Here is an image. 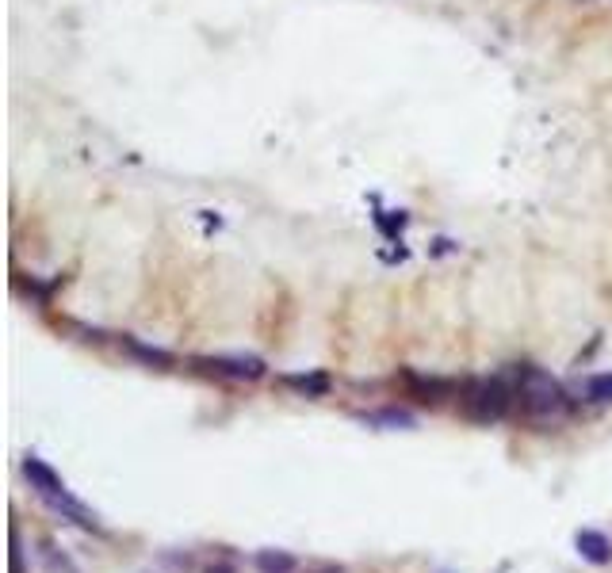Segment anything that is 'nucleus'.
Listing matches in <instances>:
<instances>
[{
  "label": "nucleus",
  "mask_w": 612,
  "mask_h": 573,
  "mask_svg": "<svg viewBox=\"0 0 612 573\" xmlns=\"http://www.w3.org/2000/svg\"><path fill=\"white\" fill-rule=\"evenodd\" d=\"M517 398L528 421L540 428H555L570 417V394L563 390V382L532 363L517 367Z\"/></svg>",
  "instance_id": "nucleus-1"
},
{
  "label": "nucleus",
  "mask_w": 612,
  "mask_h": 573,
  "mask_svg": "<svg viewBox=\"0 0 612 573\" xmlns=\"http://www.w3.org/2000/svg\"><path fill=\"white\" fill-rule=\"evenodd\" d=\"M517 390H509L505 379H471L459 390V409L471 425H498L505 421Z\"/></svg>",
  "instance_id": "nucleus-2"
},
{
  "label": "nucleus",
  "mask_w": 612,
  "mask_h": 573,
  "mask_svg": "<svg viewBox=\"0 0 612 573\" xmlns=\"http://www.w3.org/2000/svg\"><path fill=\"white\" fill-rule=\"evenodd\" d=\"M196 371H207V375H219V379H238V382H253L264 375V360L257 356H199L192 360Z\"/></svg>",
  "instance_id": "nucleus-3"
},
{
  "label": "nucleus",
  "mask_w": 612,
  "mask_h": 573,
  "mask_svg": "<svg viewBox=\"0 0 612 573\" xmlns=\"http://www.w3.org/2000/svg\"><path fill=\"white\" fill-rule=\"evenodd\" d=\"M23 478L31 482V489H35V493H39L43 501L69 493L66 482H62V474H58L54 467H46L39 455H27V459H23Z\"/></svg>",
  "instance_id": "nucleus-4"
},
{
  "label": "nucleus",
  "mask_w": 612,
  "mask_h": 573,
  "mask_svg": "<svg viewBox=\"0 0 612 573\" xmlns=\"http://www.w3.org/2000/svg\"><path fill=\"white\" fill-rule=\"evenodd\" d=\"M574 547H578V554H582L590 566H609L612 562V543H609L605 531L582 528L578 535H574Z\"/></svg>",
  "instance_id": "nucleus-5"
},
{
  "label": "nucleus",
  "mask_w": 612,
  "mask_h": 573,
  "mask_svg": "<svg viewBox=\"0 0 612 573\" xmlns=\"http://www.w3.org/2000/svg\"><path fill=\"white\" fill-rule=\"evenodd\" d=\"M360 421L372 428H414V413H406V409H375V413H360Z\"/></svg>",
  "instance_id": "nucleus-6"
},
{
  "label": "nucleus",
  "mask_w": 612,
  "mask_h": 573,
  "mask_svg": "<svg viewBox=\"0 0 612 573\" xmlns=\"http://www.w3.org/2000/svg\"><path fill=\"white\" fill-rule=\"evenodd\" d=\"M257 573H299V558L287 551H257Z\"/></svg>",
  "instance_id": "nucleus-7"
},
{
  "label": "nucleus",
  "mask_w": 612,
  "mask_h": 573,
  "mask_svg": "<svg viewBox=\"0 0 612 573\" xmlns=\"http://www.w3.org/2000/svg\"><path fill=\"white\" fill-rule=\"evenodd\" d=\"M406 382L414 386V394L421 398V402H440L444 394H452V390H456L452 382H444V379H421V375H406Z\"/></svg>",
  "instance_id": "nucleus-8"
},
{
  "label": "nucleus",
  "mask_w": 612,
  "mask_h": 573,
  "mask_svg": "<svg viewBox=\"0 0 612 573\" xmlns=\"http://www.w3.org/2000/svg\"><path fill=\"white\" fill-rule=\"evenodd\" d=\"M586 398L597 405L612 402V371H601V375H590V379H586Z\"/></svg>",
  "instance_id": "nucleus-9"
},
{
  "label": "nucleus",
  "mask_w": 612,
  "mask_h": 573,
  "mask_svg": "<svg viewBox=\"0 0 612 573\" xmlns=\"http://www.w3.org/2000/svg\"><path fill=\"white\" fill-rule=\"evenodd\" d=\"M287 386H295V390H303V394H310V398H322L329 390V379L326 375H287Z\"/></svg>",
  "instance_id": "nucleus-10"
},
{
  "label": "nucleus",
  "mask_w": 612,
  "mask_h": 573,
  "mask_svg": "<svg viewBox=\"0 0 612 573\" xmlns=\"http://www.w3.org/2000/svg\"><path fill=\"white\" fill-rule=\"evenodd\" d=\"M123 344H127V348H131L134 356H138V360H146V363H161V367H169V363H173V356H169V352H161V348H150V344H138V340H123Z\"/></svg>",
  "instance_id": "nucleus-11"
},
{
  "label": "nucleus",
  "mask_w": 612,
  "mask_h": 573,
  "mask_svg": "<svg viewBox=\"0 0 612 573\" xmlns=\"http://www.w3.org/2000/svg\"><path fill=\"white\" fill-rule=\"evenodd\" d=\"M299 573H349V570L337 566V562H306V566H299Z\"/></svg>",
  "instance_id": "nucleus-12"
},
{
  "label": "nucleus",
  "mask_w": 612,
  "mask_h": 573,
  "mask_svg": "<svg viewBox=\"0 0 612 573\" xmlns=\"http://www.w3.org/2000/svg\"><path fill=\"white\" fill-rule=\"evenodd\" d=\"M203 573H238V570H234V562H211Z\"/></svg>",
  "instance_id": "nucleus-13"
}]
</instances>
